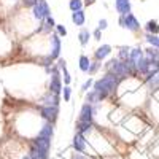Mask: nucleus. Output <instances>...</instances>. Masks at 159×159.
<instances>
[{
  "label": "nucleus",
  "mask_w": 159,
  "mask_h": 159,
  "mask_svg": "<svg viewBox=\"0 0 159 159\" xmlns=\"http://www.w3.org/2000/svg\"><path fill=\"white\" fill-rule=\"evenodd\" d=\"M119 81H121V80L116 78L113 73L105 72L103 76H100L99 80H96V81H94V84H92V89L97 91V92H100L102 96H105V97L108 99L110 96H115V92H116L118 88H119Z\"/></svg>",
  "instance_id": "obj_1"
},
{
  "label": "nucleus",
  "mask_w": 159,
  "mask_h": 159,
  "mask_svg": "<svg viewBox=\"0 0 159 159\" xmlns=\"http://www.w3.org/2000/svg\"><path fill=\"white\" fill-rule=\"evenodd\" d=\"M105 72L113 73L119 80H126L129 76H134L135 75L134 69L129 65V62H123V61H119V59H110L107 64H105Z\"/></svg>",
  "instance_id": "obj_2"
},
{
  "label": "nucleus",
  "mask_w": 159,
  "mask_h": 159,
  "mask_svg": "<svg viewBox=\"0 0 159 159\" xmlns=\"http://www.w3.org/2000/svg\"><path fill=\"white\" fill-rule=\"evenodd\" d=\"M49 91L51 92H54V94H62V88H64V84H62V75H61V70H59V67L54 64L51 67V72H49Z\"/></svg>",
  "instance_id": "obj_3"
},
{
  "label": "nucleus",
  "mask_w": 159,
  "mask_h": 159,
  "mask_svg": "<svg viewBox=\"0 0 159 159\" xmlns=\"http://www.w3.org/2000/svg\"><path fill=\"white\" fill-rule=\"evenodd\" d=\"M32 18L34 21H38V22H42L43 19H46L48 16H51V8L48 5L46 0H38L37 5L32 8Z\"/></svg>",
  "instance_id": "obj_4"
},
{
  "label": "nucleus",
  "mask_w": 159,
  "mask_h": 159,
  "mask_svg": "<svg viewBox=\"0 0 159 159\" xmlns=\"http://www.w3.org/2000/svg\"><path fill=\"white\" fill-rule=\"evenodd\" d=\"M118 22L126 30H130V32H139L140 30V22L132 13H129V15H126V16H119Z\"/></svg>",
  "instance_id": "obj_5"
},
{
  "label": "nucleus",
  "mask_w": 159,
  "mask_h": 159,
  "mask_svg": "<svg viewBox=\"0 0 159 159\" xmlns=\"http://www.w3.org/2000/svg\"><path fill=\"white\" fill-rule=\"evenodd\" d=\"M61 49H62L61 37L56 32L54 34H49V52H48V54L51 56L52 61H57L61 57Z\"/></svg>",
  "instance_id": "obj_6"
},
{
  "label": "nucleus",
  "mask_w": 159,
  "mask_h": 159,
  "mask_svg": "<svg viewBox=\"0 0 159 159\" xmlns=\"http://www.w3.org/2000/svg\"><path fill=\"white\" fill-rule=\"evenodd\" d=\"M94 115H96V107L91 103H83L80 108L78 115V121H84V123H94Z\"/></svg>",
  "instance_id": "obj_7"
},
{
  "label": "nucleus",
  "mask_w": 159,
  "mask_h": 159,
  "mask_svg": "<svg viewBox=\"0 0 159 159\" xmlns=\"http://www.w3.org/2000/svg\"><path fill=\"white\" fill-rule=\"evenodd\" d=\"M40 118L46 123L54 124L59 118V107H40Z\"/></svg>",
  "instance_id": "obj_8"
},
{
  "label": "nucleus",
  "mask_w": 159,
  "mask_h": 159,
  "mask_svg": "<svg viewBox=\"0 0 159 159\" xmlns=\"http://www.w3.org/2000/svg\"><path fill=\"white\" fill-rule=\"evenodd\" d=\"M72 147L76 153H83L86 154V150H88V140L83 134H78V132H75L73 135V140H72Z\"/></svg>",
  "instance_id": "obj_9"
},
{
  "label": "nucleus",
  "mask_w": 159,
  "mask_h": 159,
  "mask_svg": "<svg viewBox=\"0 0 159 159\" xmlns=\"http://www.w3.org/2000/svg\"><path fill=\"white\" fill-rule=\"evenodd\" d=\"M61 103V97L57 94H54V92L48 91L46 94L40 99V107H59Z\"/></svg>",
  "instance_id": "obj_10"
},
{
  "label": "nucleus",
  "mask_w": 159,
  "mask_h": 159,
  "mask_svg": "<svg viewBox=\"0 0 159 159\" xmlns=\"http://www.w3.org/2000/svg\"><path fill=\"white\" fill-rule=\"evenodd\" d=\"M115 10L119 16H126L129 13H132L130 0H115Z\"/></svg>",
  "instance_id": "obj_11"
},
{
  "label": "nucleus",
  "mask_w": 159,
  "mask_h": 159,
  "mask_svg": "<svg viewBox=\"0 0 159 159\" xmlns=\"http://www.w3.org/2000/svg\"><path fill=\"white\" fill-rule=\"evenodd\" d=\"M27 154L32 159H49V153L42 150V148H38L37 145H34L32 142H29V151H27Z\"/></svg>",
  "instance_id": "obj_12"
},
{
  "label": "nucleus",
  "mask_w": 159,
  "mask_h": 159,
  "mask_svg": "<svg viewBox=\"0 0 159 159\" xmlns=\"http://www.w3.org/2000/svg\"><path fill=\"white\" fill-rule=\"evenodd\" d=\"M145 57V51L142 49V48H134V49H130V56H129V65L132 69H134V72H135V67H137V64L142 61Z\"/></svg>",
  "instance_id": "obj_13"
},
{
  "label": "nucleus",
  "mask_w": 159,
  "mask_h": 159,
  "mask_svg": "<svg viewBox=\"0 0 159 159\" xmlns=\"http://www.w3.org/2000/svg\"><path fill=\"white\" fill-rule=\"evenodd\" d=\"M111 45H107V43H103V45H100L97 49H96V52H94V59L96 61H99V62H102V61H105L110 54H111Z\"/></svg>",
  "instance_id": "obj_14"
},
{
  "label": "nucleus",
  "mask_w": 159,
  "mask_h": 159,
  "mask_svg": "<svg viewBox=\"0 0 159 159\" xmlns=\"http://www.w3.org/2000/svg\"><path fill=\"white\" fill-rule=\"evenodd\" d=\"M105 99V96H102L100 92H97V91H94V89H91V91H88L86 92V103H91V105H99V103H102Z\"/></svg>",
  "instance_id": "obj_15"
},
{
  "label": "nucleus",
  "mask_w": 159,
  "mask_h": 159,
  "mask_svg": "<svg viewBox=\"0 0 159 159\" xmlns=\"http://www.w3.org/2000/svg\"><path fill=\"white\" fill-rule=\"evenodd\" d=\"M37 135H38V137H45V139H51V140H52V137H54V124L43 121V124H42V127H40V130H38Z\"/></svg>",
  "instance_id": "obj_16"
},
{
  "label": "nucleus",
  "mask_w": 159,
  "mask_h": 159,
  "mask_svg": "<svg viewBox=\"0 0 159 159\" xmlns=\"http://www.w3.org/2000/svg\"><path fill=\"white\" fill-rule=\"evenodd\" d=\"M56 21H54V18L52 16H48L46 19H43L42 22H40V27H38V30L40 32H43V34H51V30L56 27Z\"/></svg>",
  "instance_id": "obj_17"
},
{
  "label": "nucleus",
  "mask_w": 159,
  "mask_h": 159,
  "mask_svg": "<svg viewBox=\"0 0 159 159\" xmlns=\"http://www.w3.org/2000/svg\"><path fill=\"white\" fill-rule=\"evenodd\" d=\"M30 142H32L34 145H37L38 148H42V150L48 151V153H49V150H51V139H45V137H38V135H35Z\"/></svg>",
  "instance_id": "obj_18"
},
{
  "label": "nucleus",
  "mask_w": 159,
  "mask_h": 159,
  "mask_svg": "<svg viewBox=\"0 0 159 159\" xmlns=\"http://www.w3.org/2000/svg\"><path fill=\"white\" fill-rule=\"evenodd\" d=\"M75 129H76V132H78V134H83V135H86V134H91V132H92V129H94V123L76 121V124H75Z\"/></svg>",
  "instance_id": "obj_19"
},
{
  "label": "nucleus",
  "mask_w": 159,
  "mask_h": 159,
  "mask_svg": "<svg viewBox=\"0 0 159 159\" xmlns=\"http://www.w3.org/2000/svg\"><path fill=\"white\" fill-rule=\"evenodd\" d=\"M92 38V32L86 27H81V30L78 32V42L81 46H88L89 45V40Z\"/></svg>",
  "instance_id": "obj_20"
},
{
  "label": "nucleus",
  "mask_w": 159,
  "mask_h": 159,
  "mask_svg": "<svg viewBox=\"0 0 159 159\" xmlns=\"http://www.w3.org/2000/svg\"><path fill=\"white\" fill-rule=\"evenodd\" d=\"M72 22L76 25V27H83L84 22H86V13H84L83 10L73 11V13H72Z\"/></svg>",
  "instance_id": "obj_21"
},
{
  "label": "nucleus",
  "mask_w": 159,
  "mask_h": 159,
  "mask_svg": "<svg viewBox=\"0 0 159 159\" xmlns=\"http://www.w3.org/2000/svg\"><path fill=\"white\" fill-rule=\"evenodd\" d=\"M89 65H91V59H89L86 54L80 56V59H78V67H80V70H81L83 73H88Z\"/></svg>",
  "instance_id": "obj_22"
},
{
  "label": "nucleus",
  "mask_w": 159,
  "mask_h": 159,
  "mask_svg": "<svg viewBox=\"0 0 159 159\" xmlns=\"http://www.w3.org/2000/svg\"><path fill=\"white\" fill-rule=\"evenodd\" d=\"M129 56H130V48H127V46H119L118 48V57L116 59L123 61V62H127Z\"/></svg>",
  "instance_id": "obj_23"
},
{
  "label": "nucleus",
  "mask_w": 159,
  "mask_h": 159,
  "mask_svg": "<svg viewBox=\"0 0 159 159\" xmlns=\"http://www.w3.org/2000/svg\"><path fill=\"white\" fill-rule=\"evenodd\" d=\"M145 30H147V34L157 35V34H159V24H157V21H154V19L148 21L147 25H145Z\"/></svg>",
  "instance_id": "obj_24"
},
{
  "label": "nucleus",
  "mask_w": 159,
  "mask_h": 159,
  "mask_svg": "<svg viewBox=\"0 0 159 159\" xmlns=\"http://www.w3.org/2000/svg\"><path fill=\"white\" fill-rule=\"evenodd\" d=\"M145 57H148L150 61H154V62H159V49L150 46L148 49H145Z\"/></svg>",
  "instance_id": "obj_25"
},
{
  "label": "nucleus",
  "mask_w": 159,
  "mask_h": 159,
  "mask_svg": "<svg viewBox=\"0 0 159 159\" xmlns=\"http://www.w3.org/2000/svg\"><path fill=\"white\" fill-rule=\"evenodd\" d=\"M102 69V62H99V61H91V65H89V70H88V75L89 76H92V75H96L99 70Z\"/></svg>",
  "instance_id": "obj_26"
},
{
  "label": "nucleus",
  "mask_w": 159,
  "mask_h": 159,
  "mask_svg": "<svg viewBox=\"0 0 159 159\" xmlns=\"http://www.w3.org/2000/svg\"><path fill=\"white\" fill-rule=\"evenodd\" d=\"M83 7H84V2H83V0H69V8L72 10V13H73V11L83 10Z\"/></svg>",
  "instance_id": "obj_27"
},
{
  "label": "nucleus",
  "mask_w": 159,
  "mask_h": 159,
  "mask_svg": "<svg viewBox=\"0 0 159 159\" xmlns=\"http://www.w3.org/2000/svg\"><path fill=\"white\" fill-rule=\"evenodd\" d=\"M147 83H148L151 88L159 86V70H157L156 73H153V75H148V76H147Z\"/></svg>",
  "instance_id": "obj_28"
},
{
  "label": "nucleus",
  "mask_w": 159,
  "mask_h": 159,
  "mask_svg": "<svg viewBox=\"0 0 159 159\" xmlns=\"http://www.w3.org/2000/svg\"><path fill=\"white\" fill-rule=\"evenodd\" d=\"M145 40L150 43V46L153 48H157L159 49V37L157 35H151V34H147V37H145Z\"/></svg>",
  "instance_id": "obj_29"
},
{
  "label": "nucleus",
  "mask_w": 159,
  "mask_h": 159,
  "mask_svg": "<svg viewBox=\"0 0 159 159\" xmlns=\"http://www.w3.org/2000/svg\"><path fill=\"white\" fill-rule=\"evenodd\" d=\"M61 75H62V80H64V84H65V86H70V83H72V75L69 73L67 67L61 70Z\"/></svg>",
  "instance_id": "obj_30"
},
{
  "label": "nucleus",
  "mask_w": 159,
  "mask_h": 159,
  "mask_svg": "<svg viewBox=\"0 0 159 159\" xmlns=\"http://www.w3.org/2000/svg\"><path fill=\"white\" fill-rule=\"evenodd\" d=\"M62 96H64V102H70V99H72V88L70 86H64L62 88Z\"/></svg>",
  "instance_id": "obj_31"
},
{
  "label": "nucleus",
  "mask_w": 159,
  "mask_h": 159,
  "mask_svg": "<svg viewBox=\"0 0 159 159\" xmlns=\"http://www.w3.org/2000/svg\"><path fill=\"white\" fill-rule=\"evenodd\" d=\"M92 84H94V80H92V76H89L86 81L83 83V86H81V91L83 92H88V91H91L92 89Z\"/></svg>",
  "instance_id": "obj_32"
},
{
  "label": "nucleus",
  "mask_w": 159,
  "mask_h": 159,
  "mask_svg": "<svg viewBox=\"0 0 159 159\" xmlns=\"http://www.w3.org/2000/svg\"><path fill=\"white\" fill-rule=\"evenodd\" d=\"M54 30H56V34H57L59 37H65V35H67V29H65L64 24H56Z\"/></svg>",
  "instance_id": "obj_33"
},
{
  "label": "nucleus",
  "mask_w": 159,
  "mask_h": 159,
  "mask_svg": "<svg viewBox=\"0 0 159 159\" xmlns=\"http://www.w3.org/2000/svg\"><path fill=\"white\" fill-rule=\"evenodd\" d=\"M37 2H38V0H21L22 7H24V8H30V10L37 5Z\"/></svg>",
  "instance_id": "obj_34"
},
{
  "label": "nucleus",
  "mask_w": 159,
  "mask_h": 159,
  "mask_svg": "<svg viewBox=\"0 0 159 159\" xmlns=\"http://www.w3.org/2000/svg\"><path fill=\"white\" fill-rule=\"evenodd\" d=\"M107 27H108V21L105 19V18H103V19H99V22H97V29L103 32V30L107 29Z\"/></svg>",
  "instance_id": "obj_35"
},
{
  "label": "nucleus",
  "mask_w": 159,
  "mask_h": 159,
  "mask_svg": "<svg viewBox=\"0 0 159 159\" xmlns=\"http://www.w3.org/2000/svg\"><path fill=\"white\" fill-rule=\"evenodd\" d=\"M92 37H94V40H102V30H99V29H96L94 32H92Z\"/></svg>",
  "instance_id": "obj_36"
},
{
  "label": "nucleus",
  "mask_w": 159,
  "mask_h": 159,
  "mask_svg": "<svg viewBox=\"0 0 159 159\" xmlns=\"http://www.w3.org/2000/svg\"><path fill=\"white\" fill-rule=\"evenodd\" d=\"M72 159H89L86 154H83V153H73V156H72Z\"/></svg>",
  "instance_id": "obj_37"
},
{
  "label": "nucleus",
  "mask_w": 159,
  "mask_h": 159,
  "mask_svg": "<svg viewBox=\"0 0 159 159\" xmlns=\"http://www.w3.org/2000/svg\"><path fill=\"white\" fill-rule=\"evenodd\" d=\"M92 3H96V0H84V5H92Z\"/></svg>",
  "instance_id": "obj_38"
},
{
  "label": "nucleus",
  "mask_w": 159,
  "mask_h": 159,
  "mask_svg": "<svg viewBox=\"0 0 159 159\" xmlns=\"http://www.w3.org/2000/svg\"><path fill=\"white\" fill-rule=\"evenodd\" d=\"M21 159H32V157H30V156H29V154H27V153H25V154H24V156H22V157H21Z\"/></svg>",
  "instance_id": "obj_39"
},
{
  "label": "nucleus",
  "mask_w": 159,
  "mask_h": 159,
  "mask_svg": "<svg viewBox=\"0 0 159 159\" xmlns=\"http://www.w3.org/2000/svg\"><path fill=\"white\" fill-rule=\"evenodd\" d=\"M8 2H13V3H15V2H16V0H8Z\"/></svg>",
  "instance_id": "obj_40"
}]
</instances>
